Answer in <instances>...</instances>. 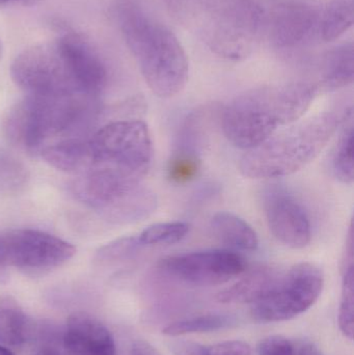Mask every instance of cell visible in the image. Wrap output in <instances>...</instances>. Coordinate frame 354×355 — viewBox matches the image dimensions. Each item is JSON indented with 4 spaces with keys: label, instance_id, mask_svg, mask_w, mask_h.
Masks as SVG:
<instances>
[{
    "label": "cell",
    "instance_id": "1",
    "mask_svg": "<svg viewBox=\"0 0 354 355\" xmlns=\"http://www.w3.org/2000/svg\"><path fill=\"white\" fill-rule=\"evenodd\" d=\"M151 8L149 0H114L118 26L148 87L157 97L170 99L188 81V58L178 37Z\"/></svg>",
    "mask_w": 354,
    "mask_h": 355
},
{
    "label": "cell",
    "instance_id": "2",
    "mask_svg": "<svg viewBox=\"0 0 354 355\" xmlns=\"http://www.w3.org/2000/svg\"><path fill=\"white\" fill-rule=\"evenodd\" d=\"M318 94L315 83L307 81L245 92L224 108L222 130L235 147L253 149L303 118Z\"/></svg>",
    "mask_w": 354,
    "mask_h": 355
},
{
    "label": "cell",
    "instance_id": "3",
    "mask_svg": "<svg viewBox=\"0 0 354 355\" xmlns=\"http://www.w3.org/2000/svg\"><path fill=\"white\" fill-rule=\"evenodd\" d=\"M170 16L224 60H245L262 37L257 0H163Z\"/></svg>",
    "mask_w": 354,
    "mask_h": 355
},
{
    "label": "cell",
    "instance_id": "4",
    "mask_svg": "<svg viewBox=\"0 0 354 355\" xmlns=\"http://www.w3.org/2000/svg\"><path fill=\"white\" fill-rule=\"evenodd\" d=\"M340 122L338 114L330 112L297 121L261 145L247 150L240 159L239 170L251 179H276L295 174L326 149Z\"/></svg>",
    "mask_w": 354,
    "mask_h": 355
},
{
    "label": "cell",
    "instance_id": "5",
    "mask_svg": "<svg viewBox=\"0 0 354 355\" xmlns=\"http://www.w3.org/2000/svg\"><path fill=\"white\" fill-rule=\"evenodd\" d=\"M93 96L68 94L60 96H27L17 104L4 123L12 143L33 151L47 139L76 130L94 114Z\"/></svg>",
    "mask_w": 354,
    "mask_h": 355
},
{
    "label": "cell",
    "instance_id": "6",
    "mask_svg": "<svg viewBox=\"0 0 354 355\" xmlns=\"http://www.w3.org/2000/svg\"><path fill=\"white\" fill-rule=\"evenodd\" d=\"M76 198L112 223L126 225L149 217L157 198L141 179L112 168L93 166L73 184Z\"/></svg>",
    "mask_w": 354,
    "mask_h": 355
},
{
    "label": "cell",
    "instance_id": "7",
    "mask_svg": "<svg viewBox=\"0 0 354 355\" xmlns=\"http://www.w3.org/2000/svg\"><path fill=\"white\" fill-rule=\"evenodd\" d=\"M93 166L112 168L143 179L151 168L154 148L151 133L143 121L110 123L89 139Z\"/></svg>",
    "mask_w": 354,
    "mask_h": 355
},
{
    "label": "cell",
    "instance_id": "8",
    "mask_svg": "<svg viewBox=\"0 0 354 355\" xmlns=\"http://www.w3.org/2000/svg\"><path fill=\"white\" fill-rule=\"evenodd\" d=\"M324 284L319 267L308 262L293 265L281 271L269 293L251 306V316L261 323L290 320L315 304Z\"/></svg>",
    "mask_w": 354,
    "mask_h": 355
},
{
    "label": "cell",
    "instance_id": "9",
    "mask_svg": "<svg viewBox=\"0 0 354 355\" xmlns=\"http://www.w3.org/2000/svg\"><path fill=\"white\" fill-rule=\"evenodd\" d=\"M76 248L55 236L31 229L0 233V277L6 267L45 271L68 262Z\"/></svg>",
    "mask_w": 354,
    "mask_h": 355
},
{
    "label": "cell",
    "instance_id": "10",
    "mask_svg": "<svg viewBox=\"0 0 354 355\" xmlns=\"http://www.w3.org/2000/svg\"><path fill=\"white\" fill-rule=\"evenodd\" d=\"M10 76L28 96L80 94L71 80L55 42L23 50L10 67Z\"/></svg>",
    "mask_w": 354,
    "mask_h": 355
},
{
    "label": "cell",
    "instance_id": "11",
    "mask_svg": "<svg viewBox=\"0 0 354 355\" xmlns=\"http://www.w3.org/2000/svg\"><path fill=\"white\" fill-rule=\"evenodd\" d=\"M321 10L312 0L261 2V33L278 49H294L319 33Z\"/></svg>",
    "mask_w": 354,
    "mask_h": 355
},
{
    "label": "cell",
    "instance_id": "12",
    "mask_svg": "<svg viewBox=\"0 0 354 355\" xmlns=\"http://www.w3.org/2000/svg\"><path fill=\"white\" fill-rule=\"evenodd\" d=\"M158 267L179 281L207 287L222 285L242 275L247 262L232 250H209L166 257Z\"/></svg>",
    "mask_w": 354,
    "mask_h": 355
},
{
    "label": "cell",
    "instance_id": "13",
    "mask_svg": "<svg viewBox=\"0 0 354 355\" xmlns=\"http://www.w3.org/2000/svg\"><path fill=\"white\" fill-rule=\"evenodd\" d=\"M55 43L77 92L93 97L101 93L107 83V70L91 44L74 31H67Z\"/></svg>",
    "mask_w": 354,
    "mask_h": 355
},
{
    "label": "cell",
    "instance_id": "14",
    "mask_svg": "<svg viewBox=\"0 0 354 355\" xmlns=\"http://www.w3.org/2000/svg\"><path fill=\"white\" fill-rule=\"evenodd\" d=\"M265 214L272 235L290 248H305L312 240V225L307 211L291 194L282 190L269 192Z\"/></svg>",
    "mask_w": 354,
    "mask_h": 355
},
{
    "label": "cell",
    "instance_id": "15",
    "mask_svg": "<svg viewBox=\"0 0 354 355\" xmlns=\"http://www.w3.org/2000/svg\"><path fill=\"white\" fill-rule=\"evenodd\" d=\"M64 345L67 355H116L110 331L97 319L85 313L69 317Z\"/></svg>",
    "mask_w": 354,
    "mask_h": 355
},
{
    "label": "cell",
    "instance_id": "16",
    "mask_svg": "<svg viewBox=\"0 0 354 355\" xmlns=\"http://www.w3.org/2000/svg\"><path fill=\"white\" fill-rule=\"evenodd\" d=\"M280 273L281 270L272 267L254 269L240 281L220 292L216 300L222 304L253 306L269 293Z\"/></svg>",
    "mask_w": 354,
    "mask_h": 355
},
{
    "label": "cell",
    "instance_id": "17",
    "mask_svg": "<svg viewBox=\"0 0 354 355\" xmlns=\"http://www.w3.org/2000/svg\"><path fill=\"white\" fill-rule=\"evenodd\" d=\"M353 79L354 47L353 43H346L334 48L324 56L315 85L319 93H326L348 87Z\"/></svg>",
    "mask_w": 354,
    "mask_h": 355
},
{
    "label": "cell",
    "instance_id": "18",
    "mask_svg": "<svg viewBox=\"0 0 354 355\" xmlns=\"http://www.w3.org/2000/svg\"><path fill=\"white\" fill-rule=\"evenodd\" d=\"M42 158L56 170L69 173H82L93 166L89 141L69 139L48 146L41 151Z\"/></svg>",
    "mask_w": 354,
    "mask_h": 355
},
{
    "label": "cell",
    "instance_id": "19",
    "mask_svg": "<svg viewBox=\"0 0 354 355\" xmlns=\"http://www.w3.org/2000/svg\"><path fill=\"white\" fill-rule=\"evenodd\" d=\"M211 229L214 236L232 250L254 252L259 246L255 230L233 213H216L211 219Z\"/></svg>",
    "mask_w": 354,
    "mask_h": 355
},
{
    "label": "cell",
    "instance_id": "20",
    "mask_svg": "<svg viewBox=\"0 0 354 355\" xmlns=\"http://www.w3.org/2000/svg\"><path fill=\"white\" fill-rule=\"evenodd\" d=\"M354 22L353 0H330L321 10L319 33L326 42L342 37Z\"/></svg>",
    "mask_w": 354,
    "mask_h": 355
},
{
    "label": "cell",
    "instance_id": "21",
    "mask_svg": "<svg viewBox=\"0 0 354 355\" xmlns=\"http://www.w3.org/2000/svg\"><path fill=\"white\" fill-rule=\"evenodd\" d=\"M33 334L28 317L17 306H0V344L19 346L26 343Z\"/></svg>",
    "mask_w": 354,
    "mask_h": 355
},
{
    "label": "cell",
    "instance_id": "22",
    "mask_svg": "<svg viewBox=\"0 0 354 355\" xmlns=\"http://www.w3.org/2000/svg\"><path fill=\"white\" fill-rule=\"evenodd\" d=\"M332 166L337 179L344 184L353 183V114L351 110L344 119V125L333 155Z\"/></svg>",
    "mask_w": 354,
    "mask_h": 355
},
{
    "label": "cell",
    "instance_id": "23",
    "mask_svg": "<svg viewBox=\"0 0 354 355\" xmlns=\"http://www.w3.org/2000/svg\"><path fill=\"white\" fill-rule=\"evenodd\" d=\"M234 319L226 315L209 314L191 317L170 323L164 327L162 333L170 337L189 335V334L210 333L220 331L234 324Z\"/></svg>",
    "mask_w": 354,
    "mask_h": 355
},
{
    "label": "cell",
    "instance_id": "24",
    "mask_svg": "<svg viewBox=\"0 0 354 355\" xmlns=\"http://www.w3.org/2000/svg\"><path fill=\"white\" fill-rule=\"evenodd\" d=\"M189 225L183 221L159 223L145 227L137 240L141 246L170 245L182 241L189 233Z\"/></svg>",
    "mask_w": 354,
    "mask_h": 355
},
{
    "label": "cell",
    "instance_id": "25",
    "mask_svg": "<svg viewBox=\"0 0 354 355\" xmlns=\"http://www.w3.org/2000/svg\"><path fill=\"white\" fill-rule=\"evenodd\" d=\"M175 355H251V346L243 341H226L214 345H202L189 341L170 344Z\"/></svg>",
    "mask_w": 354,
    "mask_h": 355
},
{
    "label": "cell",
    "instance_id": "26",
    "mask_svg": "<svg viewBox=\"0 0 354 355\" xmlns=\"http://www.w3.org/2000/svg\"><path fill=\"white\" fill-rule=\"evenodd\" d=\"M201 166L199 154L193 148L184 146L179 148L168 162V178L177 184L188 183L197 177Z\"/></svg>",
    "mask_w": 354,
    "mask_h": 355
},
{
    "label": "cell",
    "instance_id": "27",
    "mask_svg": "<svg viewBox=\"0 0 354 355\" xmlns=\"http://www.w3.org/2000/svg\"><path fill=\"white\" fill-rule=\"evenodd\" d=\"M354 267L353 262L343 263L342 291H341L339 325L348 339L353 338Z\"/></svg>",
    "mask_w": 354,
    "mask_h": 355
},
{
    "label": "cell",
    "instance_id": "28",
    "mask_svg": "<svg viewBox=\"0 0 354 355\" xmlns=\"http://www.w3.org/2000/svg\"><path fill=\"white\" fill-rule=\"evenodd\" d=\"M141 248L143 246L139 244L137 237L121 238L101 248L98 252L97 257L100 261L120 260L131 256Z\"/></svg>",
    "mask_w": 354,
    "mask_h": 355
},
{
    "label": "cell",
    "instance_id": "29",
    "mask_svg": "<svg viewBox=\"0 0 354 355\" xmlns=\"http://www.w3.org/2000/svg\"><path fill=\"white\" fill-rule=\"evenodd\" d=\"M257 355H297L294 346L283 336H269L261 340Z\"/></svg>",
    "mask_w": 354,
    "mask_h": 355
},
{
    "label": "cell",
    "instance_id": "30",
    "mask_svg": "<svg viewBox=\"0 0 354 355\" xmlns=\"http://www.w3.org/2000/svg\"><path fill=\"white\" fill-rule=\"evenodd\" d=\"M131 355H161L151 344L145 341H136L131 347Z\"/></svg>",
    "mask_w": 354,
    "mask_h": 355
},
{
    "label": "cell",
    "instance_id": "31",
    "mask_svg": "<svg viewBox=\"0 0 354 355\" xmlns=\"http://www.w3.org/2000/svg\"><path fill=\"white\" fill-rule=\"evenodd\" d=\"M42 0H0V6L6 4H20V6H30L41 2Z\"/></svg>",
    "mask_w": 354,
    "mask_h": 355
},
{
    "label": "cell",
    "instance_id": "32",
    "mask_svg": "<svg viewBox=\"0 0 354 355\" xmlns=\"http://www.w3.org/2000/svg\"><path fill=\"white\" fill-rule=\"evenodd\" d=\"M299 355H324L316 346L305 344L299 350Z\"/></svg>",
    "mask_w": 354,
    "mask_h": 355
},
{
    "label": "cell",
    "instance_id": "33",
    "mask_svg": "<svg viewBox=\"0 0 354 355\" xmlns=\"http://www.w3.org/2000/svg\"><path fill=\"white\" fill-rule=\"evenodd\" d=\"M37 355H62V354H60L57 348L53 347V346L46 345L39 348Z\"/></svg>",
    "mask_w": 354,
    "mask_h": 355
},
{
    "label": "cell",
    "instance_id": "34",
    "mask_svg": "<svg viewBox=\"0 0 354 355\" xmlns=\"http://www.w3.org/2000/svg\"><path fill=\"white\" fill-rule=\"evenodd\" d=\"M0 355H15L10 352L8 348L4 347V346L0 345Z\"/></svg>",
    "mask_w": 354,
    "mask_h": 355
},
{
    "label": "cell",
    "instance_id": "35",
    "mask_svg": "<svg viewBox=\"0 0 354 355\" xmlns=\"http://www.w3.org/2000/svg\"><path fill=\"white\" fill-rule=\"evenodd\" d=\"M2 56V44L1 42H0V58H1Z\"/></svg>",
    "mask_w": 354,
    "mask_h": 355
}]
</instances>
